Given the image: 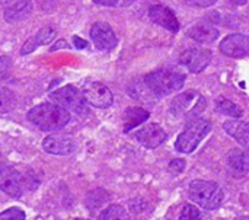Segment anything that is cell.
Returning a JSON list of instances; mask_svg holds the SVG:
<instances>
[{
  "instance_id": "cell-1",
  "label": "cell",
  "mask_w": 249,
  "mask_h": 220,
  "mask_svg": "<svg viewBox=\"0 0 249 220\" xmlns=\"http://www.w3.org/2000/svg\"><path fill=\"white\" fill-rule=\"evenodd\" d=\"M26 118L42 131H57L70 121V112L57 104H39L28 111Z\"/></svg>"
},
{
  "instance_id": "cell-2",
  "label": "cell",
  "mask_w": 249,
  "mask_h": 220,
  "mask_svg": "<svg viewBox=\"0 0 249 220\" xmlns=\"http://www.w3.org/2000/svg\"><path fill=\"white\" fill-rule=\"evenodd\" d=\"M143 82L155 96H166L184 86L185 73L174 67L159 69L149 73Z\"/></svg>"
},
{
  "instance_id": "cell-3",
  "label": "cell",
  "mask_w": 249,
  "mask_h": 220,
  "mask_svg": "<svg viewBox=\"0 0 249 220\" xmlns=\"http://www.w3.org/2000/svg\"><path fill=\"white\" fill-rule=\"evenodd\" d=\"M188 196L194 203H197L200 207L206 210L219 209L225 199V193L217 183L203 181V180H197L191 183Z\"/></svg>"
},
{
  "instance_id": "cell-4",
  "label": "cell",
  "mask_w": 249,
  "mask_h": 220,
  "mask_svg": "<svg viewBox=\"0 0 249 220\" xmlns=\"http://www.w3.org/2000/svg\"><path fill=\"white\" fill-rule=\"evenodd\" d=\"M207 107L206 98L197 91H187L177 95L169 107V111L177 118H197Z\"/></svg>"
},
{
  "instance_id": "cell-5",
  "label": "cell",
  "mask_w": 249,
  "mask_h": 220,
  "mask_svg": "<svg viewBox=\"0 0 249 220\" xmlns=\"http://www.w3.org/2000/svg\"><path fill=\"white\" fill-rule=\"evenodd\" d=\"M212 124L209 120L204 118H193L187 123L185 130L178 136L175 142V147L181 153H191L194 152L201 140L210 133Z\"/></svg>"
},
{
  "instance_id": "cell-6",
  "label": "cell",
  "mask_w": 249,
  "mask_h": 220,
  "mask_svg": "<svg viewBox=\"0 0 249 220\" xmlns=\"http://www.w3.org/2000/svg\"><path fill=\"white\" fill-rule=\"evenodd\" d=\"M50 98L67 111H73L79 115L88 114V102L80 89L73 85L63 86L50 93Z\"/></svg>"
},
{
  "instance_id": "cell-7",
  "label": "cell",
  "mask_w": 249,
  "mask_h": 220,
  "mask_svg": "<svg viewBox=\"0 0 249 220\" xmlns=\"http://www.w3.org/2000/svg\"><path fill=\"white\" fill-rule=\"evenodd\" d=\"M82 93L86 99V102L95 108H109L114 102L112 92L108 86H105L101 82L88 80L85 82L82 88Z\"/></svg>"
},
{
  "instance_id": "cell-8",
  "label": "cell",
  "mask_w": 249,
  "mask_h": 220,
  "mask_svg": "<svg viewBox=\"0 0 249 220\" xmlns=\"http://www.w3.org/2000/svg\"><path fill=\"white\" fill-rule=\"evenodd\" d=\"M0 190L13 199H19L23 194V183L20 174L4 164H0Z\"/></svg>"
},
{
  "instance_id": "cell-9",
  "label": "cell",
  "mask_w": 249,
  "mask_h": 220,
  "mask_svg": "<svg viewBox=\"0 0 249 220\" xmlns=\"http://www.w3.org/2000/svg\"><path fill=\"white\" fill-rule=\"evenodd\" d=\"M212 61V51L206 48H188L179 55V63L191 73H201Z\"/></svg>"
},
{
  "instance_id": "cell-10",
  "label": "cell",
  "mask_w": 249,
  "mask_h": 220,
  "mask_svg": "<svg viewBox=\"0 0 249 220\" xmlns=\"http://www.w3.org/2000/svg\"><path fill=\"white\" fill-rule=\"evenodd\" d=\"M220 51L232 58H241L249 54V35L232 34L220 42Z\"/></svg>"
},
{
  "instance_id": "cell-11",
  "label": "cell",
  "mask_w": 249,
  "mask_h": 220,
  "mask_svg": "<svg viewBox=\"0 0 249 220\" xmlns=\"http://www.w3.org/2000/svg\"><path fill=\"white\" fill-rule=\"evenodd\" d=\"M90 38L95 47L101 51H109L117 47V37L107 22H96L90 29Z\"/></svg>"
},
{
  "instance_id": "cell-12",
  "label": "cell",
  "mask_w": 249,
  "mask_h": 220,
  "mask_svg": "<svg viewBox=\"0 0 249 220\" xmlns=\"http://www.w3.org/2000/svg\"><path fill=\"white\" fill-rule=\"evenodd\" d=\"M149 18L152 22H155L156 25L177 34L179 31V22L174 13L172 9L166 7V6H162V4H155V6H150L149 9Z\"/></svg>"
},
{
  "instance_id": "cell-13",
  "label": "cell",
  "mask_w": 249,
  "mask_h": 220,
  "mask_svg": "<svg viewBox=\"0 0 249 220\" xmlns=\"http://www.w3.org/2000/svg\"><path fill=\"white\" fill-rule=\"evenodd\" d=\"M136 139L140 145L147 149H156L166 140V133L159 124H147L139 131H136Z\"/></svg>"
},
{
  "instance_id": "cell-14",
  "label": "cell",
  "mask_w": 249,
  "mask_h": 220,
  "mask_svg": "<svg viewBox=\"0 0 249 220\" xmlns=\"http://www.w3.org/2000/svg\"><path fill=\"white\" fill-rule=\"evenodd\" d=\"M42 147L47 153L51 155H70L76 149V143L70 136L66 134H53L47 136L42 142Z\"/></svg>"
},
{
  "instance_id": "cell-15",
  "label": "cell",
  "mask_w": 249,
  "mask_h": 220,
  "mask_svg": "<svg viewBox=\"0 0 249 220\" xmlns=\"http://www.w3.org/2000/svg\"><path fill=\"white\" fill-rule=\"evenodd\" d=\"M188 35L201 44H209V42H213L219 38V29L212 22L201 20L188 29Z\"/></svg>"
},
{
  "instance_id": "cell-16",
  "label": "cell",
  "mask_w": 249,
  "mask_h": 220,
  "mask_svg": "<svg viewBox=\"0 0 249 220\" xmlns=\"http://www.w3.org/2000/svg\"><path fill=\"white\" fill-rule=\"evenodd\" d=\"M223 128L249 152V123L241 120H231L223 124Z\"/></svg>"
},
{
  "instance_id": "cell-17",
  "label": "cell",
  "mask_w": 249,
  "mask_h": 220,
  "mask_svg": "<svg viewBox=\"0 0 249 220\" xmlns=\"http://www.w3.org/2000/svg\"><path fill=\"white\" fill-rule=\"evenodd\" d=\"M55 37V31L51 28V26H45L42 29L38 31L36 35L26 39V42L22 45V50H20V54L26 55L29 53H32L35 48H38L39 45H47L53 41V38Z\"/></svg>"
},
{
  "instance_id": "cell-18",
  "label": "cell",
  "mask_w": 249,
  "mask_h": 220,
  "mask_svg": "<svg viewBox=\"0 0 249 220\" xmlns=\"http://www.w3.org/2000/svg\"><path fill=\"white\" fill-rule=\"evenodd\" d=\"M228 166L235 175L249 174V152L233 149L228 156Z\"/></svg>"
},
{
  "instance_id": "cell-19",
  "label": "cell",
  "mask_w": 249,
  "mask_h": 220,
  "mask_svg": "<svg viewBox=\"0 0 249 220\" xmlns=\"http://www.w3.org/2000/svg\"><path fill=\"white\" fill-rule=\"evenodd\" d=\"M32 12V3L31 0H18L12 3L6 10H4V19L7 22H19L26 19Z\"/></svg>"
},
{
  "instance_id": "cell-20",
  "label": "cell",
  "mask_w": 249,
  "mask_h": 220,
  "mask_svg": "<svg viewBox=\"0 0 249 220\" xmlns=\"http://www.w3.org/2000/svg\"><path fill=\"white\" fill-rule=\"evenodd\" d=\"M149 118V111L140 108V107H130L124 111L123 120H124V133H128L134 127L143 124Z\"/></svg>"
},
{
  "instance_id": "cell-21",
  "label": "cell",
  "mask_w": 249,
  "mask_h": 220,
  "mask_svg": "<svg viewBox=\"0 0 249 220\" xmlns=\"http://www.w3.org/2000/svg\"><path fill=\"white\" fill-rule=\"evenodd\" d=\"M109 197H108V193L104 191V190H93L90 193H88L86 196V206L89 210L95 212V210H99L105 203H108Z\"/></svg>"
},
{
  "instance_id": "cell-22",
  "label": "cell",
  "mask_w": 249,
  "mask_h": 220,
  "mask_svg": "<svg viewBox=\"0 0 249 220\" xmlns=\"http://www.w3.org/2000/svg\"><path fill=\"white\" fill-rule=\"evenodd\" d=\"M216 110L220 112V114H225V115H231L233 118H241L242 117V110L232 101L226 99V98H220L217 102H216Z\"/></svg>"
},
{
  "instance_id": "cell-23",
  "label": "cell",
  "mask_w": 249,
  "mask_h": 220,
  "mask_svg": "<svg viewBox=\"0 0 249 220\" xmlns=\"http://www.w3.org/2000/svg\"><path fill=\"white\" fill-rule=\"evenodd\" d=\"M98 220H130L127 210L123 206L118 204H112L109 207H107L101 215Z\"/></svg>"
},
{
  "instance_id": "cell-24",
  "label": "cell",
  "mask_w": 249,
  "mask_h": 220,
  "mask_svg": "<svg viewBox=\"0 0 249 220\" xmlns=\"http://www.w3.org/2000/svg\"><path fill=\"white\" fill-rule=\"evenodd\" d=\"M15 107H16L15 95L9 89L0 86V114L10 112Z\"/></svg>"
},
{
  "instance_id": "cell-25",
  "label": "cell",
  "mask_w": 249,
  "mask_h": 220,
  "mask_svg": "<svg viewBox=\"0 0 249 220\" xmlns=\"http://www.w3.org/2000/svg\"><path fill=\"white\" fill-rule=\"evenodd\" d=\"M179 219L203 220V215H201V212H200L196 206H193V204H187V206H184V209H182V212H181V215H179Z\"/></svg>"
},
{
  "instance_id": "cell-26",
  "label": "cell",
  "mask_w": 249,
  "mask_h": 220,
  "mask_svg": "<svg viewBox=\"0 0 249 220\" xmlns=\"http://www.w3.org/2000/svg\"><path fill=\"white\" fill-rule=\"evenodd\" d=\"M26 215L23 210L18 209V207H12L4 210L3 213H0V220H25Z\"/></svg>"
},
{
  "instance_id": "cell-27",
  "label": "cell",
  "mask_w": 249,
  "mask_h": 220,
  "mask_svg": "<svg viewBox=\"0 0 249 220\" xmlns=\"http://www.w3.org/2000/svg\"><path fill=\"white\" fill-rule=\"evenodd\" d=\"M12 61L6 55H0V80H7L10 74Z\"/></svg>"
},
{
  "instance_id": "cell-28",
  "label": "cell",
  "mask_w": 249,
  "mask_h": 220,
  "mask_svg": "<svg viewBox=\"0 0 249 220\" xmlns=\"http://www.w3.org/2000/svg\"><path fill=\"white\" fill-rule=\"evenodd\" d=\"M96 4L109 6V7H127L134 3V0H93Z\"/></svg>"
},
{
  "instance_id": "cell-29",
  "label": "cell",
  "mask_w": 249,
  "mask_h": 220,
  "mask_svg": "<svg viewBox=\"0 0 249 220\" xmlns=\"http://www.w3.org/2000/svg\"><path fill=\"white\" fill-rule=\"evenodd\" d=\"M168 169H169V172H171L172 175H179V174H182L184 169H185V161H184V159H174V161L169 164Z\"/></svg>"
},
{
  "instance_id": "cell-30",
  "label": "cell",
  "mask_w": 249,
  "mask_h": 220,
  "mask_svg": "<svg viewBox=\"0 0 249 220\" xmlns=\"http://www.w3.org/2000/svg\"><path fill=\"white\" fill-rule=\"evenodd\" d=\"M181 1H184L185 4L193 6V7H210L217 0H181Z\"/></svg>"
},
{
  "instance_id": "cell-31",
  "label": "cell",
  "mask_w": 249,
  "mask_h": 220,
  "mask_svg": "<svg viewBox=\"0 0 249 220\" xmlns=\"http://www.w3.org/2000/svg\"><path fill=\"white\" fill-rule=\"evenodd\" d=\"M73 44H74V47L77 50H83V48L88 47V42L85 39H80L79 37H73Z\"/></svg>"
},
{
  "instance_id": "cell-32",
  "label": "cell",
  "mask_w": 249,
  "mask_h": 220,
  "mask_svg": "<svg viewBox=\"0 0 249 220\" xmlns=\"http://www.w3.org/2000/svg\"><path fill=\"white\" fill-rule=\"evenodd\" d=\"M69 45H67V42L64 41V39H60L58 42H55V45L54 47H51V51H55L57 48H67Z\"/></svg>"
},
{
  "instance_id": "cell-33",
  "label": "cell",
  "mask_w": 249,
  "mask_h": 220,
  "mask_svg": "<svg viewBox=\"0 0 249 220\" xmlns=\"http://www.w3.org/2000/svg\"><path fill=\"white\" fill-rule=\"evenodd\" d=\"M232 1H233V3H236V4H244L247 0H232Z\"/></svg>"
},
{
  "instance_id": "cell-34",
  "label": "cell",
  "mask_w": 249,
  "mask_h": 220,
  "mask_svg": "<svg viewBox=\"0 0 249 220\" xmlns=\"http://www.w3.org/2000/svg\"><path fill=\"white\" fill-rule=\"evenodd\" d=\"M236 220H249V216H242V218H239V219Z\"/></svg>"
},
{
  "instance_id": "cell-35",
  "label": "cell",
  "mask_w": 249,
  "mask_h": 220,
  "mask_svg": "<svg viewBox=\"0 0 249 220\" xmlns=\"http://www.w3.org/2000/svg\"><path fill=\"white\" fill-rule=\"evenodd\" d=\"M76 220H88V219H76Z\"/></svg>"
}]
</instances>
